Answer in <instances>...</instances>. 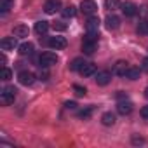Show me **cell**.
<instances>
[{
	"label": "cell",
	"mask_w": 148,
	"mask_h": 148,
	"mask_svg": "<svg viewBox=\"0 0 148 148\" xmlns=\"http://www.w3.org/2000/svg\"><path fill=\"white\" fill-rule=\"evenodd\" d=\"M38 77H40V79H42V80H47V77H49V73H47V71H45V70H44V71H42V70H40V73H38Z\"/></svg>",
	"instance_id": "33"
},
{
	"label": "cell",
	"mask_w": 148,
	"mask_h": 148,
	"mask_svg": "<svg viewBox=\"0 0 148 148\" xmlns=\"http://www.w3.org/2000/svg\"><path fill=\"white\" fill-rule=\"evenodd\" d=\"M110 80H112L110 71H98V75H96V84L98 86H108Z\"/></svg>",
	"instance_id": "11"
},
{
	"label": "cell",
	"mask_w": 148,
	"mask_h": 148,
	"mask_svg": "<svg viewBox=\"0 0 148 148\" xmlns=\"http://www.w3.org/2000/svg\"><path fill=\"white\" fill-rule=\"evenodd\" d=\"M16 45H18L16 37H4V38H2V42H0V47H2L4 51H12Z\"/></svg>",
	"instance_id": "13"
},
{
	"label": "cell",
	"mask_w": 148,
	"mask_h": 148,
	"mask_svg": "<svg viewBox=\"0 0 148 148\" xmlns=\"http://www.w3.org/2000/svg\"><path fill=\"white\" fill-rule=\"evenodd\" d=\"M145 98H146V99H148V87H146V89H145Z\"/></svg>",
	"instance_id": "35"
},
{
	"label": "cell",
	"mask_w": 148,
	"mask_h": 148,
	"mask_svg": "<svg viewBox=\"0 0 148 148\" xmlns=\"http://www.w3.org/2000/svg\"><path fill=\"white\" fill-rule=\"evenodd\" d=\"M132 143H136V145L139 143V145H141V143H145V141H143L141 138H132Z\"/></svg>",
	"instance_id": "34"
},
{
	"label": "cell",
	"mask_w": 148,
	"mask_h": 148,
	"mask_svg": "<svg viewBox=\"0 0 148 148\" xmlns=\"http://www.w3.org/2000/svg\"><path fill=\"white\" fill-rule=\"evenodd\" d=\"M64 108H66V110H75V108H77V103H75V101H66V103H64Z\"/></svg>",
	"instance_id": "30"
},
{
	"label": "cell",
	"mask_w": 148,
	"mask_h": 148,
	"mask_svg": "<svg viewBox=\"0 0 148 148\" xmlns=\"http://www.w3.org/2000/svg\"><path fill=\"white\" fill-rule=\"evenodd\" d=\"M86 64V61L82 59V58H77V59H73L71 63H70V70H73V71H80V68Z\"/></svg>",
	"instance_id": "21"
},
{
	"label": "cell",
	"mask_w": 148,
	"mask_h": 148,
	"mask_svg": "<svg viewBox=\"0 0 148 148\" xmlns=\"http://www.w3.org/2000/svg\"><path fill=\"white\" fill-rule=\"evenodd\" d=\"M47 44H49L51 49L59 51V49H64V47H66V38H64V37H51Z\"/></svg>",
	"instance_id": "7"
},
{
	"label": "cell",
	"mask_w": 148,
	"mask_h": 148,
	"mask_svg": "<svg viewBox=\"0 0 148 148\" xmlns=\"http://www.w3.org/2000/svg\"><path fill=\"white\" fill-rule=\"evenodd\" d=\"M49 32V23L47 21H37L35 23V33L37 35H45Z\"/></svg>",
	"instance_id": "17"
},
{
	"label": "cell",
	"mask_w": 148,
	"mask_h": 148,
	"mask_svg": "<svg viewBox=\"0 0 148 148\" xmlns=\"http://www.w3.org/2000/svg\"><path fill=\"white\" fill-rule=\"evenodd\" d=\"M61 9V0H47L44 4V11L45 14H56Z\"/></svg>",
	"instance_id": "6"
},
{
	"label": "cell",
	"mask_w": 148,
	"mask_h": 148,
	"mask_svg": "<svg viewBox=\"0 0 148 148\" xmlns=\"http://www.w3.org/2000/svg\"><path fill=\"white\" fill-rule=\"evenodd\" d=\"M105 7L108 11H115L120 7V0H105Z\"/></svg>",
	"instance_id": "24"
},
{
	"label": "cell",
	"mask_w": 148,
	"mask_h": 148,
	"mask_svg": "<svg viewBox=\"0 0 148 148\" xmlns=\"http://www.w3.org/2000/svg\"><path fill=\"white\" fill-rule=\"evenodd\" d=\"M122 12H124V16L132 18V16L138 14V7H136V4H132V2H124V4H122Z\"/></svg>",
	"instance_id": "10"
},
{
	"label": "cell",
	"mask_w": 148,
	"mask_h": 148,
	"mask_svg": "<svg viewBox=\"0 0 148 148\" xmlns=\"http://www.w3.org/2000/svg\"><path fill=\"white\" fill-rule=\"evenodd\" d=\"M141 117H143V119H148V105L141 108Z\"/></svg>",
	"instance_id": "32"
},
{
	"label": "cell",
	"mask_w": 148,
	"mask_h": 148,
	"mask_svg": "<svg viewBox=\"0 0 148 148\" xmlns=\"http://www.w3.org/2000/svg\"><path fill=\"white\" fill-rule=\"evenodd\" d=\"M16 92H18V89L16 87H5L2 92H0V103H2L4 106H7V105H11V103H14V98H16Z\"/></svg>",
	"instance_id": "3"
},
{
	"label": "cell",
	"mask_w": 148,
	"mask_h": 148,
	"mask_svg": "<svg viewBox=\"0 0 148 148\" xmlns=\"http://www.w3.org/2000/svg\"><path fill=\"white\" fill-rule=\"evenodd\" d=\"M63 16L64 18H75L77 16V7L75 5H66L63 9Z\"/></svg>",
	"instance_id": "22"
},
{
	"label": "cell",
	"mask_w": 148,
	"mask_h": 148,
	"mask_svg": "<svg viewBox=\"0 0 148 148\" xmlns=\"http://www.w3.org/2000/svg\"><path fill=\"white\" fill-rule=\"evenodd\" d=\"M80 11H82L84 14L92 16V14L98 11V5H96L94 0H82V4H80Z\"/></svg>",
	"instance_id": "5"
},
{
	"label": "cell",
	"mask_w": 148,
	"mask_h": 148,
	"mask_svg": "<svg viewBox=\"0 0 148 148\" xmlns=\"http://www.w3.org/2000/svg\"><path fill=\"white\" fill-rule=\"evenodd\" d=\"M129 70V63L127 61H117L115 66H113V73L119 77H125V73Z\"/></svg>",
	"instance_id": "8"
},
{
	"label": "cell",
	"mask_w": 148,
	"mask_h": 148,
	"mask_svg": "<svg viewBox=\"0 0 148 148\" xmlns=\"http://www.w3.org/2000/svg\"><path fill=\"white\" fill-rule=\"evenodd\" d=\"M11 79H12V71H11L9 68H5V66H4V68H2V80H5V82H7V80H11Z\"/></svg>",
	"instance_id": "27"
},
{
	"label": "cell",
	"mask_w": 148,
	"mask_h": 148,
	"mask_svg": "<svg viewBox=\"0 0 148 148\" xmlns=\"http://www.w3.org/2000/svg\"><path fill=\"white\" fill-rule=\"evenodd\" d=\"M94 73H96V64L94 63H86L80 68V75H84V77H91V75H94Z\"/></svg>",
	"instance_id": "15"
},
{
	"label": "cell",
	"mask_w": 148,
	"mask_h": 148,
	"mask_svg": "<svg viewBox=\"0 0 148 148\" xmlns=\"http://www.w3.org/2000/svg\"><path fill=\"white\" fill-rule=\"evenodd\" d=\"M117 112H119L120 115H129V113L132 112V103H131V101H124V99H120L119 105H117Z\"/></svg>",
	"instance_id": "12"
},
{
	"label": "cell",
	"mask_w": 148,
	"mask_h": 148,
	"mask_svg": "<svg viewBox=\"0 0 148 148\" xmlns=\"http://www.w3.org/2000/svg\"><path fill=\"white\" fill-rule=\"evenodd\" d=\"M141 70H143V71H148V58H145V59L141 61Z\"/></svg>",
	"instance_id": "31"
},
{
	"label": "cell",
	"mask_w": 148,
	"mask_h": 148,
	"mask_svg": "<svg viewBox=\"0 0 148 148\" xmlns=\"http://www.w3.org/2000/svg\"><path fill=\"white\" fill-rule=\"evenodd\" d=\"M52 28H54L56 32H64V30H66V23H63V21H56V23H52Z\"/></svg>",
	"instance_id": "28"
},
{
	"label": "cell",
	"mask_w": 148,
	"mask_h": 148,
	"mask_svg": "<svg viewBox=\"0 0 148 148\" xmlns=\"http://www.w3.org/2000/svg\"><path fill=\"white\" fill-rule=\"evenodd\" d=\"M91 113H92V108H87V110H82V112L79 113V117H80V119H89Z\"/></svg>",
	"instance_id": "29"
},
{
	"label": "cell",
	"mask_w": 148,
	"mask_h": 148,
	"mask_svg": "<svg viewBox=\"0 0 148 148\" xmlns=\"http://www.w3.org/2000/svg\"><path fill=\"white\" fill-rule=\"evenodd\" d=\"M101 122H103V125H113L115 124V115L112 112H106V113H103Z\"/></svg>",
	"instance_id": "20"
},
{
	"label": "cell",
	"mask_w": 148,
	"mask_h": 148,
	"mask_svg": "<svg viewBox=\"0 0 148 148\" xmlns=\"http://www.w3.org/2000/svg\"><path fill=\"white\" fill-rule=\"evenodd\" d=\"M18 49H19V54H21V56H30V54L33 52V44H32V42H25V44H21Z\"/></svg>",
	"instance_id": "19"
},
{
	"label": "cell",
	"mask_w": 148,
	"mask_h": 148,
	"mask_svg": "<svg viewBox=\"0 0 148 148\" xmlns=\"http://www.w3.org/2000/svg\"><path fill=\"white\" fill-rule=\"evenodd\" d=\"M105 26H106L108 30H117V28L120 26V18H117V16H113V14L106 16V19H105Z\"/></svg>",
	"instance_id": "14"
},
{
	"label": "cell",
	"mask_w": 148,
	"mask_h": 148,
	"mask_svg": "<svg viewBox=\"0 0 148 148\" xmlns=\"http://www.w3.org/2000/svg\"><path fill=\"white\" fill-rule=\"evenodd\" d=\"M138 33H141V35H146L148 33V21H141L138 25Z\"/></svg>",
	"instance_id": "25"
},
{
	"label": "cell",
	"mask_w": 148,
	"mask_h": 148,
	"mask_svg": "<svg viewBox=\"0 0 148 148\" xmlns=\"http://www.w3.org/2000/svg\"><path fill=\"white\" fill-rule=\"evenodd\" d=\"M12 4H14V0H0V11H2L4 14L9 12L11 7H12Z\"/></svg>",
	"instance_id": "23"
},
{
	"label": "cell",
	"mask_w": 148,
	"mask_h": 148,
	"mask_svg": "<svg viewBox=\"0 0 148 148\" xmlns=\"http://www.w3.org/2000/svg\"><path fill=\"white\" fill-rule=\"evenodd\" d=\"M38 63H40V66H42V68H49V66H52V64H56V63H58V54H56V52H52V51H45V52H42V54H40Z\"/></svg>",
	"instance_id": "2"
},
{
	"label": "cell",
	"mask_w": 148,
	"mask_h": 148,
	"mask_svg": "<svg viewBox=\"0 0 148 148\" xmlns=\"http://www.w3.org/2000/svg\"><path fill=\"white\" fill-rule=\"evenodd\" d=\"M35 73H32V71H28V70H25V71H21L19 75H18V80H19V84L21 86H32L33 82H35Z\"/></svg>",
	"instance_id": "4"
},
{
	"label": "cell",
	"mask_w": 148,
	"mask_h": 148,
	"mask_svg": "<svg viewBox=\"0 0 148 148\" xmlns=\"http://www.w3.org/2000/svg\"><path fill=\"white\" fill-rule=\"evenodd\" d=\"M98 37H99V33H86V37L82 40V51H84V54H89V56L94 54Z\"/></svg>",
	"instance_id": "1"
},
{
	"label": "cell",
	"mask_w": 148,
	"mask_h": 148,
	"mask_svg": "<svg viewBox=\"0 0 148 148\" xmlns=\"http://www.w3.org/2000/svg\"><path fill=\"white\" fill-rule=\"evenodd\" d=\"M139 75H141V70H139V68L129 66V70H127V73H125V79H129V80H138Z\"/></svg>",
	"instance_id": "18"
},
{
	"label": "cell",
	"mask_w": 148,
	"mask_h": 148,
	"mask_svg": "<svg viewBox=\"0 0 148 148\" xmlns=\"http://www.w3.org/2000/svg\"><path fill=\"white\" fill-rule=\"evenodd\" d=\"M86 30H87V33H99V18L91 16V18L87 19Z\"/></svg>",
	"instance_id": "9"
},
{
	"label": "cell",
	"mask_w": 148,
	"mask_h": 148,
	"mask_svg": "<svg viewBox=\"0 0 148 148\" xmlns=\"http://www.w3.org/2000/svg\"><path fill=\"white\" fill-rule=\"evenodd\" d=\"M73 91H75V96H79V98L86 96V92H87V89L82 87V86H73Z\"/></svg>",
	"instance_id": "26"
},
{
	"label": "cell",
	"mask_w": 148,
	"mask_h": 148,
	"mask_svg": "<svg viewBox=\"0 0 148 148\" xmlns=\"http://www.w3.org/2000/svg\"><path fill=\"white\" fill-rule=\"evenodd\" d=\"M28 26H25V25H18V26H14V30H12V33H14V37H18V38H25V37H28Z\"/></svg>",
	"instance_id": "16"
}]
</instances>
